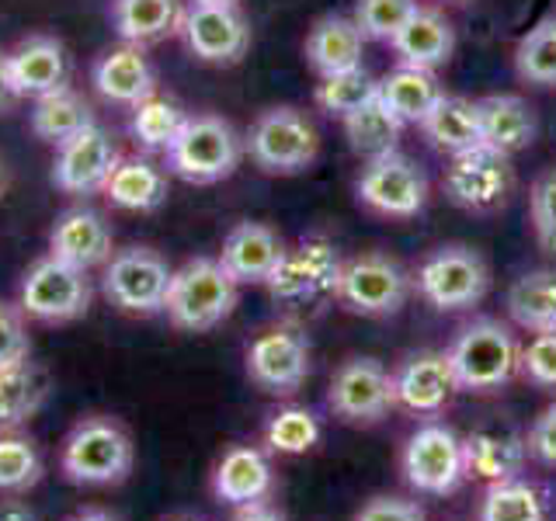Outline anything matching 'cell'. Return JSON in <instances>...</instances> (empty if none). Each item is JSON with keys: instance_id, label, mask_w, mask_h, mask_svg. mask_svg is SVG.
I'll return each mask as SVG.
<instances>
[{"instance_id": "obj_1", "label": "cell", "mask_w": 556, "mask_h": 521, "mask_svg": "<svg viewBox=\"0 0 556 521\" xmlns=\"http://www.w3.org/2000/svg\"><path fill=\"white\" fill-rule=\"evenodd\" d=\"M136 466V445L129 431L109 414H91L70 428L60 469L77 486H118Z\"/></svg>"}, {"instance_id": "obj_2", "label": "cell", "mask_w": 556, "mask_h": 521, "mask_svg": "<svg viewBox=\"0 0 556 521\" xmlns=\"http://www.w3.org/2000/svg\"><path fill=\"white\" fill-rule=\"evenodd\" d=\"M237 300L240 282L223 268L219 257H191L170 275L164 313L178 330L205 334V330L230 320Z\"/></svg>"}, {"instance_id": "obj_3", "label": "cell", "mask_w": 556, "mask_h": 521, "mask_svg": "<svg viewBox=\"0 0 556 521\" xmlns=\"http://www.w3.org/2000/svg\"><path fill=\"white\" fill-rule=\"evenodd\" d=\"M167 153V170L188 185H216L240 167L243 147L240 132L219 115H188Z\"/></svg>"}, {"instance_id": "obj_4", "label": "cell", "mask_w": 556, "mask_h": 521, "mask_svg": "<svg viewBox=\"0 0 556 521\" xmlns=\"http://www.w3.org/2000/svg\"><path fill=\"white\" fill-rule=\"evenodd\" d=\"M448 361L459 390L494 393L521 369V347L501 320L480 317L459 330L448 347Z\"/></svg>"}, {"instance_id": "obj_5", "label": "cell", "mask_w": 556, "mask_h": 521, "mask_svg": "<svg viewBox=\"0 0 556 521\" xmlns=\"http://www.w3.org/2000/svg\"><path fill=\"white\" fill-rule=\"evenodd\" d=\"M17 306L28 320L39 323H70L91 309V282L87 271L66 265L60 257H42L25 271L17 289Z\"/></svg>"}, {"instance_id": "obj_6", "label": "cell", "mask_w": 556, "mask_h": 521, "mask_svg": "<svg viewBox=\"0 0 556 521\" xmlns=\"http://www.w3.org/2000/svg\"><path fill=\"white\" fill-rule=\"evenodd\" d=\"M251 161L268 170V174H300L306 167H313L320 153V136L317 126L295 109H268L261 112L257 122L251 126L248 139Z\"/></svg>"}, {"instance_id": "obj_7", "label": "cell", "mask_w": 556, "mask_h": 521, "mask_svg": "<svg viewBox=\"0 0 556 521\" xmlns=\"http://www.w3.org/2000/svg\"><path fill=\"white\" fill-rule=\"evenodd\" d=\"M341 265L344 260L327 237H303L295 247H286L265 285L275 303H282L286 309H300L334 292Z\"/></svg>"}, {"instance_id": "obj_8", "label": "cell", "mask_w": 556, "mask_h": 521, "mask_svg": "<svg viewBox=\"0 0 556 521\" xmlns=\"http://www.w3.org/2000/svg\"><path fill=\"white\" fill-rule=\"evenodd\" d=\"M167 260L150 247H129L109 257L101 275V292L115 309L132 317H153L164 313L167 285H170Z\"/></svg>"}, {"instance_id": "obj_9", "label": "cell", "mask_w": 556, "mask_h": 521, "mask_svg": "<svg viewBox=\"0 0 556 521\" xmlns=\"http://www.w3.org/2000/svg\"><path fill=\"white\" fill-rule=\"evenodd\" d=\"M404 480L421 494H456L466 480L463 439L448 424L428 421L417 428L404 445Z\"/></svg>"}, {"instance_id": "obj_10", "label": "cell", "mask_w": 556, "mask_h": 521, "mask_svg": "<svg viewBox=\"0 0 556 521\" xmlns=\"http://www.w3.org/2000/svg\"><path fill=\"white\" fill-rule=\"evenodd\" d=\"M417 289H421L425 300L434 309H469L477 306L486 289H491V268L473 247H459V243H448V247L434 251L421 271H417Z\"/></svg>"}, {"instance_id": "obj_11", "label": "cell", "mask_w": 556, "mask_h": 521, "mask_svg": "<svg viewBox=\"0 0 556 521\" xmlns=\"http://www.w3.org/2000/svg\"><path fill=\"white\" fill-rule=\"evenodd\" d=\"M334 295L344 309L362 313V317H393L410 295V278L387 254H358L344 260Z\"/></svg>"}, {"instance_id": "obj_12", "label": "cell", "mask_w": 556, "mask_h": 521, "mask_svg": "<svg viewBox=\"0 0 556 521\" xmlns=\"http://www.w3.org/2000/svg\"><path fill=\"white\" fill-rule=\"evenodd\" d=\"M442 188H445L448 202L466 208V213H494L515 188L511 156L486 150V147L456 153L452 164L445 167Z\"/></svg>"}, {"instance_id": "obj_13", "label": "cell", "mask_w": 556, "mask_h": 521, "mask_svg": "<svg viewBox=\"0 0 556 521\" xmlns=\"http://www.w3.org/2000/svg\"><path fill=\"white\" fill-rule=\"evenodd\" d=\"M358 199L365 208L390 219H410L428 205V178L410 156L400 150L365 161L358 178Z\"/></svg>"}, {"instance_id": "obj_14", "label": "cell", "mask_w": 556, "mask_h": 521, "mask_svg": "<svg viewBox=\"0 0 556 521\" xmlns=\"http://www.w3.org/2000/svg\"><path fill=\"white\" fill-rule=\"evenodd\" d=\"M248 376L257 390L289 396L309 376V341L303 327L275 323L248 344Z\"/></svg>"}, {"instance_id": "obj_15", "label": "cell", "mask_w": 556, "mask_h": 521, "mask_svg": "<svg viewBox=\"0 0 556 521\" xmlns=\"http://www.w3.org/2000/svg\"><path fill=\"white\" fill-rule=\"evenodd\" d=\"M181 39L191 56L213 66L240 63L251 46V25L237 4H213V0H191L185 8Z\"/></svg>"}, {"instance_id": "obj_16", "label": "cell", "mask_w": 556, "mask_h": 521, "mask_svg": "<svg viewBox=\"0 0 556 521\" xmlns=\"http://www.w3.org/2000/svg\"><path fill=\"white\" fill-rule=\"evenodd\" d=\"M327 404L348 424H376L396 407L393 376L376 358H348L330 379Z\"/></svg>"}, {"instance_id": "obj_17", "label": "cell", "mask_w": 556, "mask_h": 521, "mask_svg": "<svg viewBox=\"0 0 556 521\" xmlns=\"http://www.w3.org/2000/svg\"><path fill=\"white\" fill-rule=\"evenodd\" d=\"M118 161L122 156L112 143V136L98 122H91L87 129L63 139L56 147L52 185L66 191V195H94V191H104V181L112 178Z\"/></svg>"}, {"instance_id": "obj_18", "label": "cell", "mask_w": 556, "mask_h": 521, "mask_svg": "<svg viewBox=\"0 0 556 521\" xmlns=\"http://www.w3.org/2000/svg\"><path fill=\"white\" fill-rule=\"evenodd\" d=\"M459 390L448 352H417L393 372V399L417 417H434Z\"/></svg>"}, {"instance_id": "obj_19", "label": "cell", "mask_w": 556, "mask_h": 521, "mask_svg": "<svg viewBox=\"0 0 556 521\" xmlns=\"http://www.w3.org/2000/svg\"><path fill=\"white\" fill-rule=\"evenodd\" d=\"M112 243H115V237H112L109 219L94 213V208L77 205V208H66V213L52 223L49 254L87 271V268L109 265Z\"/></svg>"}, {"instance_id": "obj_20", "label": "cell", "mask_w": 556, "mask_h": 521, "mask_svg": "<svg viewBox=\"0 0 556 521\" xmlns=\"http://www.w3.org/2000/svg\"><path fill=\"white\" fill-rule=\"evenodd\" d=\"M286 243L265 223H237L223 240L219 260L240 285H265L275 265L282 260Z\"/></svg>"}, {"instance_id": "obj_21", "label": "cell", "mask_w": 556, "mask_h": 521, "mask_svg": "<svg viewBox=\"0 0 556 521\" xmlns=\"http://www.w3.org/2000/svg\"><path fill=\"white\" fill-rule=\"evenodd\" d=\"M275 486L271 459L265 448L233 445L223 452V459L213 469V494L230 504V508H248V504L268 500Z\"/></svg>"}, {"instance_id": "obj_22", "label": "cell", "mask_w": 556, "mask_h": 521, "mask_svg": "<svg viewBox=\"0 0 556 521\" xmlns=\"http://www.w3.org/2000/svg\"><path fill=\"white\" fill-rule=\"evenodd\" d=\"M393 52L404 66L417 69H439L452 60L456 52V28L448 25V17L439 8H425L417 4V11L407 17V25L400 28L390 39Z\"/></svg>"}, {"instance_id": "obj_23", "label": "cell", "mask_w": 556, "mask_h": 521, "mask_svg": "<svg viewBox=\"0 0 556 521\" xmlns=\"http://www.w3.org/2000/svg\"><path fill=\"white\" fill-rule=\"evenodd\" d=\"M11 74L22 98H42L66 87L70 60L60 39L52 35H28L11 49Z\"/></svg>"}, {"instance_id": "obj_24", "label": "cell", "mask_w": 556, "mask_h": 521, "mask_svg": "<svg viewBox=\"0 0 556 521\" xmlns=\"http://www.w3.org/2000/svg\"><path fill=\"white\" fill-rule=\"evenodd\" d=\"M480 104V136L486 150H497L504 156H515L535 139V112L526 98L518 94H486Z\"/></svg>"}, {"instance_id": "obj_25", "label": "cell", "mask_w": 556, "mask_h": 521, "mask_svg": "<svg viewBox=\"0 0 556 521\" xmlns=\"http://www.w3.org/2000/svg\"><path fill=\"white\" fill-rule=\"evenodd\" d=\"M463 459H466V476L501 483V480H515L526 469L529 445L515 431L480 428L469 439H463Z\"/></svg>"}, {"instance_id": "obj_26", "label": "cell", "mask_w": 556, "mask_h": 521, "mask_svg": "<svg viewBox=\"0 0 556 521\" xmlns=\"http://www.w3.org/2000/svg\"><path fill=\"white\" fill-rule=\"evenodd\" d=\"M94 87L104 101L129 104L132 109V104L153 94L156 77H153L150 60L143 56V49L126 42L112 52H104V56L94 63Z\"/></svg>"}, {"instance_id": "obj_27", "label": "cell", "mask_w": 556, "mask_h": 521, "mask_svg": "<svg viewBox=\"0 0 556 521\" xmlns=\"http://www.w3.org/2000/svg\"><path fill=\"white\" fill-rule=\"evenodd\" d=\"M362 49H365V35L358 31L355 17L344 14L320 17L306 35V60L320 77L362 66Z\"/></svg>"}, {"instance_id": "obj_28", "label": "cell", "mask_w": 556, "mask_h": 521, "mask_svg": "<svg viewBox=\"0 0 556 521\" xmlns=\"http://www.w3.org/2000/svg\"><path fill=\"white\" fill-rule=\"evenodd\" d=\"M181 0H115L112 25L129 46H153L167 35H181Z\"/></svg>"}, {"instance_id": "obj_29", "label": "cell", "mask_w": 556, "mask_h": 521, "mask_svg": "<svg viewBox=\"0 0 556 521\" xmlns=\"http://www.w3.org/2000/svg\"><path fill=\"white\" fill-rule=\"evenodd\" d=\"M442 84L431 69L404 66L390 69L387 77H379V101L404 122V126H421L428 112L442 101Z\"/></svg>"}, {"instance_id": "obj_30", "label": "cell", "mask_w": 556, "mask_h": 521, "mask_svg": "<svg viewBox=\"0 0 556 521\" xmlns=\"http://www.w3.org/2000/svg\"><path fill=\"white\" fill-rule=\"evenodd\" d=\"M49 372L31 358L0 372V431H17L28 424L49 399Z\"/></svg>"}, {"instance_id": "obj_31", "label": "cell", "mask_w": 556, "mask_h": 521, "mask_svg": "<svg viewBox=\"0 0 556 521\" xmlns=\"http://www.w3.org/2000/svg\"><path fill=\"white\" fill-rule=\"evenodd\" d=\"M425 136L431 139L434 150H442L448 156L466 153L483 147L480 136V104L459 98V94H442V101L428 112V118L421 122Z\"/></svg>"}, {"instance_id": "obj_32", "label": "cell", "mask_w": 556, "mask_h": 521, "mask_svg": "<svg viewBox=\"0 0 556 521\" xmlns=\"http://www.w3.org/2000/svg\"><path fill=\"white\" fill-rule=\"evenodd\" d=\"M104 199L118 208H129V213H150L167 199V174L143 156L118 161L112 178L104 181Z\"/></svg>"}, {"instance_id": "obj_33", "label": "cell", "mask_w": 556, "mask_h": 521, "mask_svg": "<svg viewBox=\"0 0 556 521\" xmlns=\"http://www.w3.org/2000/svg\"><path fill=\"white\" fill-rule=\"evenodd\" d=\"M508 313L521 330L553 334L556 330V271H529L508 289Z\"/></svg>"}, {"instance_id": "obj_34", "label": "cell", "mask_w": 556, "mask_h": 521, "mask_svg": "<svg viewBox=\"0 0 556 521\" xmlns=\"http://www.w3.org/2000/svg\"><path fill=\"white\" fill-rule=\"evenodd\" d=\"M341 122H344L348 147H352V153L362 156V161H376V156L393 153L400 143V132H404V122H400L379 98L362 104L358 112H352Z\"/></svg>"}, {"instance_id": "obj_35", "label": "cell", "mask_w": 556, "mask_h": 521, "mask_svg": "<svg viewBox=\"0 0 556 521\" xmlns=\"http://www.w3.org/2000/svg\"><path fill=\"white\" fill-rule=\"evenodd\" d=\"M94 122L91 104H87L77 91L70 87H60V91L35 98L31 109V132L46 139V143H63V139L77 136L80 129H87Z\"/></svg>"}, {"instance_id": "obj_36", "label": "cell", "mask_w": 556, "mask_h": 521, "mask_svg": "<svg viewBox=\"0 0 556 521\" xmlns=\"http://www.w3.org/2000/svg\"><path fill=\"white\" fill-rule=\"evenodd\" d=\"M42 452L22 431H0V497L28 494L42 480Z\"/></svg>"}, {"instance_id": "obj_37", "label": "cell", "mask_w": 556, "mask_h": 521, "mask_svg": "<svg viewBox=\"0 0 556 521\" xmlns=\"http://www.w3.org/2000/svg\"><path fill=\"white\" fill-rule=\"evenodd\" d=\"M515 74L532 87H556V14L535 22L518 39Z\"/></svg>"}, {"instance_id": "obj_38", "label": "cell", "mask_w": 556, "mask_h": 521, "mask_svg": "<svg viewBox=\"0 0 556 521\" xmlns=\"http://www.w3.org/2000/svg\"><path fill=\"white\" fill-rule=\"evenodd\" d=\"M185 109L174 98L150 94L139 104H132V136L143 150H167L174 143V136L185 126Z\"/></svg>"}, {"instance_id": "obj_39", "label": "cell", "mask_w": 556, "mask_h": 521, "mask_svg": "<svg viewBox=\"0 0 556 521\" xmlns=\"http://www.w3.org/2000/svg\"><path fill=\"white\" fill-rule=\"evenodd\" d=\"M480 521H546V500L526 480H501L483 494Z\"/></svg>"}, {"instance_id": "obj_40", "label": "cell", "mask_w": 556, "mask_h": 521, "mask_svg": "<svg viewBox=\"0 0 556 521\" xmlns=\"http://www.w3.org/2000/svg\"><path fill=\"white\" fill-rule=\"evenodd\" d=\"M376 98H379V80L365 66L320 77V87H317V104L334 118H348L352 112H358L362 104H369Z\"/></svg>"}, {"instance_id": "obj_41", "label": "cell", "mask_w": 556, "mask_h": 521, "mask_svg": "<svg viewBox=\"0 0 556 521\" xmlns=\"http://www.w3.org/2000/svg\"><path fill=\"white\" fill-rule=\"evenodd\" d=\"M317 442H320V421L306 407H282L265 424V445L275 456H306Z\"/></svg>"}, {"instance_id": "obj_42", "label": "cell", "mask_w": 556, "mask_h": 521, "mask_svg": "<svg viewBox=\"0 0 556 521\" xmlns=\"http://www.w3.org/2000/svg\"><path fill=\"white\" fill-rule=\"evenodd\" d=\"M417 11V0H355V25L365 39L390 42Z\"/></svg>"}, {"instance_id": "obj_43", "label": "cell", "mask_w": 556, "mask_h": 521, "mask_svg": "<svg viewBox=\"0 0 556 521\" xmlns=\"http://www.w3.org/2000/svg\"><path fill=\"white\" fill-rule=\"evenodd\" d=\"M529 219L535 243L556 257V167L543 170L529 191Z\"/></svg>"}, {"instance_id": "obj_44", "label": "cell", "mask_w": 556, "mask_h": 521, "mask_svg": "<svg viewBox=\"0 0 556 521\" xmlns=\"http://www.w3.org/2000/svg\"><path fill=\"white\" fill-rule=\"evenodd\" d=\"M25 320L28 317L22 313V306L0 300V372L31 355V338Z\"/></svg>"}, {"instance_id": "obj_45", "label": "cell", "mask_w": 556, "mask_h": 521, "mask_svg": "<svg viewBox=\"0 0 556 521\" xmlns=\"http://www.w3.org/2000/svg\"><path fill=\"white\" fill-rule=\"evenodd\" d=\"M521 372L543 390H556V330L535 334L529 347H521Z\"/></svg>"}, {"instance_id": "obj_46", "label": "cell", "mask_w": 556, "mask_h": 521, "mask_svg": "<svg viewBox=\"0 0 556 521\" xmlns=\"http://www.w3.org/2000/svg\"><path fill=\"white\" fill-rule=\"evenodd\" d=\"M355 521H428L425 511L414 500L404 497H372L365 508L355 514Z\"/></svg>"}, {"instance_id": "obj_47", "label": "cell", "mask_w": 556, "mask_h": 521, "mask_svg": "<svg viewBox=\"0 0 556 521\" xmlns=\"http://www.w3.org/2000/svg\"><path fill=\"white\" fill-rule=\"evenodd\" d=\"M529 456L539 459V462H546V466H556V399L553 404L535 417V424L529 431Z\"/></svg>"}, {"instance_id": "obj_48", "label": "cell", "mask_w": 556, "mask_h": 521, "mask_svg": "<svg viewBox=\"0 0 556 521\" xmlns=\"http://www.w3.org/2000/svg\"><path fill=\"white\" fill-rule=\"evenodd\" d=\"M22 98L14 87V74H11V52L0 49V112L14 109V101Z\"/></svg>"}, {"instance_id": "obj_49", "label": "cell", "mask_w": 556, "mask_h": 521, "mask_svg": "<svg viewBox=\"0 0 556 521\" xmlns=\"http://www.w3.org/2000/svg\"><path fill=\"white\" fill-rule=\"evenodd\" d=\"M233 521H286V514L271 508L268 500H257V504H248V508H237Z\"/></svg>"}, {"instance_id": "obj_50", "label": "cell", "mask_w": 556, "mask_h": 521, "mask_svg": "<svg viewBox=\"0 0 556 521\" xmlns=\"http://www.w3.org/2000/svg\"><path fill=\"white\" fill-rule=\"evenodd\" d=\"M0 521H39V514H35L25 500H17V494H14V497L0 500Z\"/></svg>"}, {"instance_id": "obj_51", "label": "cell", "mask_w": 556, "mask_h": 521, "mask_svg": "<svg viewBox=\"0 0 556 521\" xmlns=\"http://www.w3.org/2000/svg\"><path fill=\"white\" fill-rule=\"evenodd\" d=\"M70 521H118V518H112L109 511H98V508H87V511H80V514H74Z\"/></svg>"}, {"instance_id": "obj_52", "label": "cell", "mask_w": 556, "mask_h": 521, "mask_svg": "<svg viewBox=\"0 0 556 521\" xmlns=\"http://www.w3.org/2000/svg\"><path fill=\"white\" fill-rule=\"evenodd\" d=\"M4 191H8V167L0 161V199H4Z\"/></svg>"}, {"instance_id": "obj_53", "label": "cell", "mask_w": 556, "mask_h": 521, "mask_svg": "<svg viewBox=\"0 0 556 521\" xmlns=\"http://www.w3.org/2000/svg\"><path fill=\"white\" fill-rule=\"evenodd\" d=\"M213 4H240V0H213Z\"/></svg>"}, {"instance_id": "obj_54", "label": "cell", "mask_w": 556, "mask_h": 521, "mask_svg": "<svg viewBox=\"0 0 556 521\" xmlns=\"http://www.w3.org/2000/svg\"><path fill=\"white\" fill-rule=\"evenodd\" d=\"M170 521H195V518H170Z\"/></svg>"}]
</instances>
